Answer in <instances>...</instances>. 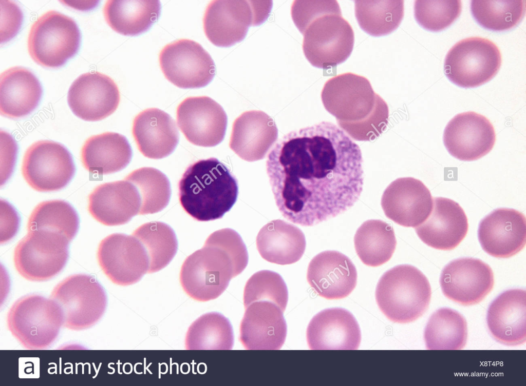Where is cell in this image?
I'll use <instances>...</instances> for the list:
<instances>
[{
  "mask_svg": "<svg viewBox=\"0 0 526 386\" xmlns=\"http://www.w3.org/2000/svg\"><path fill=\"white\" fill-rule=\"evenodd\" d=\"M245 309L255 301H267L277 305L284 312L288 300V291L282 277L270 270H261L252 275L243 291Z\"/></svg>",
  "mask_w": 526,
  "mask_h": 386,
  "instance_id": "cell-42",
  "label": "cell"
},
{
  "mask_svg": "<svg viewBox=\"0 0 526 386\" xmlns=\"http://www.w3.org/2000/svg\"><path fill=\"white\" fill-rule=\"evenodd\" d=\"M375 294L379 308L388 319L405 323L417 320L425 312L431 291L427 277L421 271L403 264L383 274Z\"/></svg>",
  "mask_w": 526,
  "mask_h": 386,
  "instance_id": "cell-6",
  "label": "cell"
},
{
  "mask_svg": "<svg viewBox=\"0 0 526 386\" xmlns=\"http://www.w3.org/2000/svg\"><path fill=\"white\" fill-rule=\"evenodd\" d=\"M359 146L323 121L281 137L270 151L267 173L275 204L292 223L310 227L352 207L363 190Z\"/></svg>",
  "mask_w": 526,
  "mask_h": 386,
  "instance_id": "cell-1",
  "label": "cell"
},
{
  "mask_svg": "<svg viewBox=\"0 0 526 386\" xmlns=\"http://www.w3.org/2000/svg\"><path fill=\"white\" fill-rule=\"evenodd\" d=\"M69 242L57 232L46 230L28 231L14 250L16 270L30 281H43L52 278L67 262Z\"/></svg>",
  "mask_w": 526,
  "mask_h": 386,
  "instance_id": "cell-12",
  "label": "cell"
},
{
  "mask_svg": "<svg viewBox=\"0 0 526 386\" xmlns=\"http://www.w3.org/2000/svg\"><path fill=\"white\" fill-rule=\"evenodd\" d=\"M180 203L198 221L220 219L238 194L237 180L224 164L214 157L188 167L178 184Z\"/></svg>",
  "mask_w": 526,
  "mask_h": 386,
  "instance_id": "cell-5",
  "label": "cell"
},
{
  "mask_svg": "<svg viewBox=\"0 0 526 386\" xmlns=\"http://www.w3.org/2000/svg\"><path fill=\"white\" fill-rule=\"evenodd\" d=\"M176 114L179 129L192 144L211 147L224 139L227 115L221 106L211 97H187L179 105Z\"/></svg>",
  "mask_w": 526,
  "mask_h": 386,
  "instance_id": "cell-16",
  "label": "cell"
},
{
  "mask_svg": "<svg viewBox=\"0 0 526 386\" xmlns=\"http://www.w3.org/2000/svg\"><path fill=\"white\" fill-rule=\"evenodd\" d=\"M80 41V30L74 19L50 10L32 25L28 38V52L37 64L58 68L76 54Z\"/></svg>",
  "mask_w": 526,
  "mask_h": 386,
  "instance_id": "cell-9",
  "label": "cell"
},
{
  "mask_svg": "<svg viewBox=\"0 0 526 386\" xmlns=\"http://www.w3.org/2000/svg\"><path fill=\"white\" fill-rule=\"evenodd\" d=\"M277 138L272 118L261 111H248L234 120L229 146L240 158L252 162L264 158Z\"/></svg>",
  "mask_w": 526,
  "mask_h": 386,
  "instance_id": "cell-27",
  "label": "cell"
},
{
  "mask_svg": "<svg viewBox=\"0 0 526 386\" xmlns=\"http://www.w3.org/2000/svg\"><path fill=\"white\" fill-rule=\"evenodd\" d=\"M42 88L37 77L23 67H11L0 76V112L16 118L31 113L38 106Z\"/></svg>",
  "mask_w": 526,
  "mask_h": 386,
  "instance_id": "cell-30",
  "label": "cell"
},
{
  "mask_svg": "<svg viewBox=\"0 0 526 386\" xmlns=\"http://www.w3.org/2000/svg\"><path fill=\"white\" fill-rule=\"evenodd\" d=\"M145 248L149 259L148 273L158 272L165 267L175 256L178 241L175 232L160 221L145 223L133 233Z\"/></svg>",
  "mask_w": 526,
  "mask_h": 386,
  "instance_id": "cell-38",
  "label": "cell"
},
{
  "mask_svg": "<svg viewBox=\"0 0 526 386\" xmlns=\"http://www.w3.org/2000/svg\"><path fill=\"white\" fill-rule=\"evenodd\" d=\"M124 179L137 188L141 199L139 214H154L162 211L168 204L171 188L167 176L152 167H143L129 174Z\"/></svg>",
  "mask_w": 526,
  "mask_h": 386,
  "instance_id": "cell-40",
  "label": "cell"
},
{
  "mask_svg": "<svg viewBox=\"0 0 526 386\" xmlns=\"http://www.w3.org/2000/svg\"><path fill=\"white\" fill-rule=\"evenodd\" d=\"M501 64L498 47L490 40L480 37L463 39L447 53L444 70L454 84L465 88L480 86L491 80Z\"/></svg>",
  "mask_w": 526,
  "mask_h": 386,
  "instance_id": "cell-11",
  "label": "cell"
},
{
  "mask_svg": "<svg viewBox=\"0 0 526 386\" xmlns=\"http://www.w3.org/2000/svg\"><path fill=\"white\" fill-rule=\"evenodd\" d=\"M468 228L467 218L461 207L452 199L438 197L434 198L428 218L415 228L418 237L427 246L447 251L462 241Z\"/></svg>",
  "mask_w": 526,
  "mask_h": 386,
  "instance_id": "cell-24",
  "label": "cell"
},
{
  "mask_svg": "<svg viewBox=\"0 0 526 386\" xmlns=\"http://www.w3.org/2000/svg\"><path fill=\"white\" fill-rule=\"evenodd\" d=\"M355 15L360 28L373 36L396 30L404 16L403 1H355Z\"/></svg>",
  "mask_w": 526,
  "mask_h": 386,
  "instance_id": "cell-37",
  "label": "cell"
},
{
  "mask_svg": "<svg viewBox=\"0 0 526 386\" xmlns=\"http://www.w3.org/2000/svg\"><path fill=\"white\" fill-rule=\"evenodd\" d=\"M321 99L340 128L355 140H373L386 129L388 106L364 76L348 72L330 78Z\"/></svg>",
  "mask_w": 526,
  "mask_h": 386,
  "instance_id": "cell-3",
  "label": "cell"
},
{
  "mask_svg": "<svg viewBox=\"0 0 526 386\" xmlns=\"http://www.w3.org/2000/svg\"><path fill=\"white\" fill-rule=\"evenodd\" d=\"M141 206L137 188L125 179L100 185L88 197V211L91 216L108 226L126 224L139 214Z\"/></svg>",
  "mask_w": 526,
  "mask_h": 386,
  "instance_id": "cell-26",
  "label": "cell"
},
{
  "mask_svg": "<svg viewBox=\"0 0 526 386\" xmlns=\"http://www.w3.org/2000/svg\"><path fill=\"white\" fill-rule=\"evenodd\" d=\"M79 218L72 206L63 200H51L40 203L28 220V230H46L60 233L70 241L76 236Z\"/></svg>",
  "mask_w": 526,
  "mask_h": 386,
  "instance_id": "cell-39",
  "label": "cell"
},
{
  "mask_svg": "<svg viewBox=\"0 0 526 386\" xmlns=\"http://www.w3.org/2000/svg\"><path fill=\"white\" fill-rule=\"evenodd\" d=\"M84 167L99 175L115 173L124 169L132 157V147L123 135L105 132L88 138L81 150Z\"/></svg>",
  "mask_w": 526,
  "mask_h": 386,
  "instance_id": "cell-32",
  "label": "cell"
},
{
  "mask_svg": "<svg viewBox=\"0 0 526 386\" xmlns=\"http://www.w3.org/2000/svg\"><path fill=\"white\" fill-rule=\"evenodd\" d=\"M97 257L104 274L114 283L128 286L139 281L149 269V259L134 236L114 233L100 243Z\"/></svg>",
  "mask_w": 526,
  "mask_h": 386,
  "instance_id": "cell-15",
  "label": "cell"
},
{
  "mask_svg": "<svg viewBox=\"0 0 526 386\" xmlns=\"http://www.w3.org/2000/svg\"><path fill=\"white\" fill-rule=\"evenodd\" d=\"M248 259L246 246L236 231L229 228L216 231L201 249L184 261L181 285L194 300L215 299L226 290L231 279L245 269Z\"/></svg>",
  "mask_w": 526,
  "mask_h": 386,
  "instance_id": "cell-2",
  "label": "cell"
},
{
  "mask_svg": "<svg viewBox=\"0 0 526 386\" xmlns=\"http://www.w3.org/2000/svg\"><path fill=\"white\" fill-rule=\"evenodd\" d=\"M357 271L350 259L337 251H325L315 256L309 263L307 280L320 296L339 299L354 289Z\"/></svg>",
  "mask_w": 526,
  "mask_h": 386,
  "instance_id": "cell-22",
  "label": "cell"
},
{
  "mask_svg": "<svg viewBox=\"0 0 526 386\" xmlns=\"http://www.w3.org/2000/svg\"><path fill=\"white\" fill-rule=\"evenodd\" d=\"M272 4V1H211L203 19L205 34L216 46H233L245 38L249 27L258 26L267 19Z\"/></svg>",
  "mask_w": 526,
  "mask_h": 386,
  "instance_id": "cell-8",
  "label": "cell"
},
{
  "mask_svg": "<svg viewBox=\"0 0 526 386\" xmlns=\"http://www.w3.org/2000/svg\"><path fill=\"white\" fill-rule=\"evenodd\" d=\"M132 132L139 151L151 159H161L170 155L179 140L174 119L155 108L145 109L135 117Z\"/></svg>",
  "mask_w": 526,
  "mask_h": 386,
  "instance_id": "cell-29",
  "label": "cell"
},
{
  "mask_svg": "<svg viewBox=\"0 0 526 386\" xmlns=\"http://www.w3.org/2000/svg\"><path fill=\"white\" fill-rule=\"evenodd\" d=\"M489 331L498 342L517 346L526 341V291L506 290L497 297L487 311Z\"/></svg>",
  "mask_w": 526,
  "mask_h": 386,
  "instance_id": "cell-28",
  "label": "cell"
},
{
  "mask_svg": "<svg viewBox=\"0 0 526 386\" xmlns=\"http://www.w3.org/2000/svg\"><path fill=\"white\" fill-rule=\"evenodd\" d=\"M440 284L443 294L463 306L481 302L492 291L494 277L491 267L472 257L454 259L442 270Z\"/></svg>",
  "mask_w": 526,
  "mask_h": 386,
  "instance_id": "cell-17",
  "label": "cell"
},
{
  "mask_svg": "<svg viewBox=\"0 0 526 386\" xmlns=\"http://www.w3.org/2000/svg\"><path fill=\"white\" fill-rule=\"evenodd\" d=\"M443 143L449 153L462 161L477 160L493 149L496 134L485 116L472 111L459 113L446 125Z\"/></svg>",
  "mask_w": 526,
  "mask_h": 386,
  "instance_id": "cell-19",
  "label": "cell"
},
{
  "mask_svg": "<svg viewBox=\"0 0 526 386\" xmlns=\"http://www.w3.org/2000/svg\"><path fill=\"white\" fill-rule=\"evenodd\" d=\"M9 330L28 350H42L57 339L64 324L63 315L53 299L39 295L16 300L7 315Z\"/></svg>",
  "mask_w": 526,
  "mask_h": 386,
  "instance_id": "cell-7",
  "label": "cell"
},
{
  "mask_svg": "<svg viewBox=\"0 0 526 386\" xmlns=\"http://www.w3.org/2000/svg\"><path fill=\"white\" fill-rule=\"evenodd\" d=\"M381 204L388 218L402 226L416 228L430 215L433 200L421 180L407 177L397 178L388 186Z\"/></svg>",
  "mask_w": 526,
  "mask_h": 386,
  "instance_id": "cell-20",
  "label": "cell"
},
{
  "mask_svg": "<svg viewBox=\"0 0 526 386\" xmlns=\"http://www.w3.org/2000/svg\"><path fill=\"white\" fill-rule=\"evenodd\" d=\"M471 11L482 27L495 31L507 30L523 18L525 1H472Z\"/></svg>",
  "mask_w": 526,
  "mask_h": 386,
  "instance_id": "cell-41",
  "label": "cell"
},
{
  "mask_svg": "<svg viewBox=\"0 0 526 386\" xmlns=\"http://www.w3.org/2000/svg\"><path fill=\"white\" fill-rule=\"evenodd\" d=\"M311 350H357L361 339L353 315L340 308L324 310L310 320L306 332Z\"/></svg>",
  "mask_w": 526,
  "mask_h": 386,
  "instance_id": "cell-25",
  "label": "cell"
},
{
  "mask_svg": "<svg viewBox=\"0 0 526 386\" xmlns=\"http://www.w3.org/2000/svg\"><path fill=\"white\" fill-rule=\"evenodd\" d=\"M467 337V323L457 311L441 308L430 317L424 338L428 350H461Z\"/></svg>",
  "mask_w": 526,
  "mask_h": 386,
  "instance_id": "cell-35",
  "label": "cell"
},
{
  "mask_svg": "<svg viewBox=\"0 0 526 386\" xmlns=\"http://www.w3.org/2000/svg\"><path fill=\"white\" fill-rule=\"evenodd\" d=\"M256 243L263 259L280 265L298 261L306 246L302 231L281 219L273 220L263 226L257 235Z\"/></svg>",
  "mask_w": 526,
  "mask_h": 386,
  "instance_id": "cell-31",
  "label": "cell"
},
{
  "mask_svg": "<svg viewBox=\"0 0 526 386\" xmlns=\"http://www.w3.org/2000/svg\"><path fill=\"white\" fill-rule=\"evenodd\" d=\"M74 172L70 153L59 143L37 141L25 153L22 175L27 184L37 191L51 192L64 188Z\"/></svg>",
  "mask_w": 526,
  "mask_h": 386,
  "instance_id": "cell-13",
  "label": "cell"
},
{
  "mask_svg": "<svg viewBox=\"0 0 526 386\" xmlns=\"http://www.w3.org/2000/svg\"><path fill=\"white\" fill-rule=\"evenodd\" d=\"M292 19L304 35L303 50L314 67L329 69L351 55L354 34L336 1H294Z\"/></svg>",
  "mask_w": 526,
  "mask_h": 386,
  "instance_id": "cell-4",
  "label": "cell"
},
{
  "mask_svg": "<svg viewBox=\"0 0 526 386\" xmlns=\"http://www.w3.org/2000/svg\"><path fill=\"white\" fill-rule=\"evenodd\" d=\"M119 88L109 76L97 71L84 73L71 84L67 101L72 112L89 121L103 119L117 109Z\"/></svg>",
  "mask_w": 526,
  "mask_h": 386,
  "instance_id": "cell-18",
  "label": "cell"
},
{
  "mask_svg": "<svg viewBox=\"0 0 526 386\" xmlns=\"http://www.w3.org/2000/svg\"><path fill=\"white\" fill-rule=\"evenodd\" d=\"M232 326L228 318L218 312L204 314L190 326L185 339L188 350H232L234 345Z\"/></svg>",
  "mask_w": 526,
  "mask_h": 386,
  "instance_id": "cell-36",
  "label": "cell"
},
{
  "mask_svg": "<svg viewBox=\"0 0 526 386\" xmlns=\"http://www.w3.org/2000/svg\"><path fill=\"white\" fill-rule=\"evenodd\" d=\"M159 1H108L103 14L108 25L116 32L136 36L147 31L160 15Z\"/></svg>",
  "mask_w": 526,
  "mask_h": 386,
  "instance_id": "cell-33",
  "label": "cell"
},
{
  "mask_svg": "<svg viewBox=\"0 0 526 386\" xmlns=\"http://www.w3.org/2000/svg\"><path fill=\"white\" fill-rule=\"evenodd\" d=\"M283 311L276 304L255 301L246 308L240 326L239 340L247 350H279L287 327Z\"/></svg>",
  "mask_w": 526,
  "mask_h": 386,
  "instance_id": "cell-23",
  "label": "cell"
},
{
  "mask_svg": "<svg viewBox=\"0 0 526 386\" xmlns=\"http://www.w3.org/2000/svg\"><path fill=\"white\" fill-rule=\"evenodd\" d=\"M159 59L166 78L179 88L204 87L215 75L212 58L200 44L193 40L181 39L166 45Z\"/></svg>",
  "mask_w": 526,
  "mask_h": 386,
  "instance_id": "cell-14",
  "label": "cell"
},
{
  "mask_svg": "<svg viewBox=\"0 0 526 386\" xmlns=\"http://www.w3.org/2000/svg\"><path fill=\"white\" fill-rule=\"evenodd\" d=\"M50 298L62 310L63 326L76 331L96 324L107 306V296L103 287L95 277L83 274L63 279L54 288Z\"/></svg>",
  "mask_w": 526,
  "mask_h": 386,
  "instance_id": "cell-10",
  "label": "cell"
},
{
  "mask_svg": "<svg viewBox=\"0 0 526 386\" xmlns=\"http://www.w3.org/2000/svg\"><path fill=\"white\" fill-rule=\"evenodd\" d=\"M354 245L362 262L366 266L376 267L390 259L396 248L397 240L390 225L380 219H369L356 230Z\"/></svg>",
  "mask_w": 526,
  "mask_h": 386,
  "instance_id": "cell-34",
  "label": "cell"
},
{
  "mask_svg": "<svg viewBox=\"0 0 526 386\" xmlns=\"http://www.w3.org/2000/svg\"><path fill=\"white\" fill-rule=\"evenodd\" d=\"M462 10L460 1H416L414 15L417 23L424 29L434 32L449 26L459 17Z\"/></svg>",
  "mask_w": 526,
  "mask_h": 386,
  "instance_id": "cell-43",
  "label": "cell"
},
{
  "mask_svg": "<svg viewBox=\"0 0 526 386\" xmlns=\"http://www.w3.org/2000/svg\"><path fill=\"white\" fill-rule=\"evenodd\" d=\"M478 236L488 254L500 258L513 256L525 245V217L513 209H496L480 222Z\"/></svg>",
  "mask_w": 526,
  "mask_h": 386,
  "instance_id": "cell-21",
  "label": "cell"
}]
</instances>
